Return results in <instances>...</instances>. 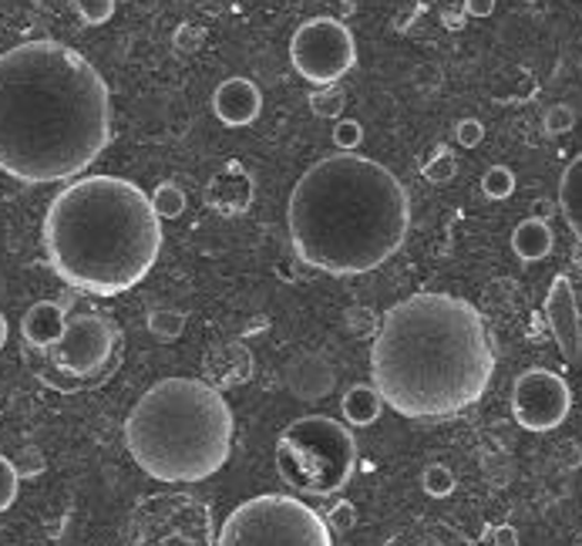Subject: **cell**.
Instances as JSON below:
<instances>
[{"instance_id": "44dd1931", "label": "cell", "mask_w": 582, "mask_h": 546, "mask_svg": "<svg viewBox=\"0 0 582 546\" xmlns=\"http://www.w3.org/2000/svg\"><path fill=\"white\" fill-rule=\"evenodd\" d=\"M343 105H347V95L333 85H320L313 95H310V112L317 119H340L343 116Z\"/></svg>"}, {"instance_id": "484cf974", "label": "cell", "mask_w": 582, "mask_h": 546, "mask_svg": "<svg viewBox=\"0 0 582 546\" xmlns=\"http://www.w3.org/2000/svg\"><path fill=\"white\" fill-rule=\"evenodd\" d=\"M74 14L88 24V28H98V24H108L111 14H114V0H71Z\"/></svg>"}, {"instance_id": "5bb4252c", "label": "cell", "mask_w": 582, "mask_h": 546, "mask_svg": "<svg viewBox=\"0 0 582 546\" xmlns=\"http://www.w3.org/2000/svg\"><path fill=\"white\" fill-rule=\"evenodd\" d=\"M333 368L323 355H300L287 368V388L300 401H320L333 391Z\"/></svg>"}, {"instance_id": "e575fe53", "label": "cell", "mask_w": 582, "mask_h": 546, "mask_svg": "<svg viewBox=\"0 0 582 546\" xmlns=\"http://www.w3.org/2000/svg\"><path fill=\"white\" fill-rule=\"evenodd\" d=\"M8 338H11V324H8V317H4V314H0V351H4Z\"/></svg>"}, {"instance_id": "ba28073f", "label": "cell", "mask_w": 582, "mask_h": 546, "mask_svg": "<svg viewBox=\"0 0 582 546\" xmlns=\"http://www.w3.org/2000/svg\"><path fill=\"white\" fill-rule=\"evenodd\" d=\"M215 546H333V529L303 499L263 493L225 516Z\"/></svg>"}, {"instance_id": "d6986e66", "label": "cell", "mask_w": 582, "mask_h": 546, "mask_svg": "<svg viewBox=\"0 0 582 546\" xmlns=\"http://www.w3.org/2000/svg\"><path fill=\"white\" fill-rule=\"evenodd\" d=\"M149 199H152V209H155L159 220H179L189 206V196L179 182H162Z\"/></svg>"}, {"instance_id": "d6a6232c", "label": "cell", "mask_w": 582, "mask_h": 546, "mask_svg": "<svg viewBox=\"0 0 582 546\" xmlns=\"http://www.w3.org/2000/svg\"><path fill=\"white\" fill-rule=\"evenodd\" d=\"M499 0H464V11H469L472 18H492Z\"/></svg>"}, {"instance_id": "9c48e42d", "label": "cell", "mask_w": 582, "mask_h": 546, "mask_svg": "<svg viewBox=\"0 0 582 546\" xmlns=\"http://www.w3.org/2000/svg\"><path fill=\"white\" fill-rule=\"evenodd\" d=\"M290 61L310 85H337L358 64V44L343 21L310 18L290 38Z\"/></svg>"}, {"instance_id": "3957f363", "label": "cell", "mask_w": 582, "mask_h": 546, "mask_svg": "<svg viewBox=\"0 0 582 546\" xmlns=\"http://www.w3.org/2000/svg\"><path fill=\"white\" fill-rule=\"evenodd\" d=\"M287 227L297 257L330 277L384 267L408 240L411 199L381 162L337 152L313 162L293 186Z\"/></svg>"}, {"instance_id": "4316f807", "label": "cell", "mask_w": 582, "mask_h": 546, "mask_svg": "<svg viewBox=\"0 0 582 546\" xmlns=\"http://www.w3.org/2000/svg\"><path fill=\"white\" fill-rule=\"evenodd\" d=\"M364 142V126L358 122V119H337V126H333V146L340 149V152H354L358 146Z\"/></svg>"}, {"instance_id": "836d02e7", "label": "cell", "mask_w": 582, "mask_h": 546, "mask_svg": "<svg viewBox=\"0 0 582 546\" xmlns=\"http://www.w3.org/2000/svg\"><path fill=\"white\" fill-rule=\"evenodd\" d=\"M492 543L495 546H519V529L515 526H495L492 529Z\"/></svg>"}, {"instance_id": "277c9868", "label": "cell", "mask_w": 582, "mask_h": 546, "mask_svg": "<svg viewBox=\"0 0 582 546\" xmlns=\"http://www.w3.org/2000/svg\"><path fill=\"white\" fill-rule=\"evenodd\" d=\"M41 237L51 270L91 297L129 294L162 254V220L152 199L119 176L68 182L48 206Z\"/></svg>"}, {"instance_id": "52a82bcc", "label": "cell", "mask_w": 582, "mask_h": 546, "mask_svg": "<svg viewBox=\"0 0 582 546\" xmlns=\"http://www.w3.org/2000/svg\"><path fill=\"white\" fill-rule=\"evenodd\" d=\"M44 355V368H38L41 381L61 391H84L104 385L122 365V331L104 314L84 310L68 317L64 335Z\"/></svg>"}, {"instance_id": "6da1fadb", "label": "cell", "mask_w": 582, "mask_h": 546, "mask_svg": "<svg viewBox=\"0 0 582 546\" xmlns=\"http://www.w3.org/2000/svg\"><path fill=\"white\" fill-rule=\"evenodd\" d=\"M111 142L101 71L61 41H24L0 54V172L28 182L78 179Z\"/></svg>"}, {"instance_id": "4fadbf2b", "label": "cell", "mask_w": 582, "mask_h": 546, "mask_svg": "<svg viewBox=\"0 0 582 546\" xmlns=\"http://www.w3.org/2000/svg\"><path fill=\"white\" fill-rule=\"evenodd\" d=\"M253 176L240 162H225L205 186V202L222 216H240L253 206Z\"/></svg>"}, {"instance_id": "30bf717a", "label": "cell", "mask_w": 582, "mask_h": 546, "mask_svg": "<svg viewBox=\"0 0 582 546\" xmlns=\"http://www.w3.org/2000/svg\"><path fill=\"white\" fill-rule=\"evenodd\" d=\"M572 391L562 375L549 368H529L512 385V415L525 431H552L569 418Z\"/></svg>"}, {"instance_id": "5b68a950", "label": "cell", "mask_w": 582, "mask_h": 546, "mask_svg": "<svg viewBox=\"0 0 582 546\" xmlns=\"http://www.w3.org/2000/svg\"><path fill=\"white\" fill-rule=\"evenodd\" d=\"M237 439V415L202 378L155 381L126 418V449L155 483H202L215 476Z\"/></svg>"}, {"instance_id": "7402d4cb", "label": "cell", "mask_w": 582, "mask_h": 546, "mask_svg": "<svg viewBox=\"0 0 582 546\" xmlns=\"http://www.w3.org/2000/svg\"><path fill=\"white\" fill-rule=\"evenodd\" d=\"M482 192L495 202L509 199L515 192V172L509 166H492L485 176H482Z\"/></svg>"}, {"instance_id": "9a60e30c", "label": "cell", "mask_w": 582, "mask_h": 546, "mask_svg": "<svg viewBox=\"0 0 582 546\" xmlns=\"http://www.w3.org/2000/svg\"><path fill=\"white\" fill-rule=\"evenodd\" d=\"M64 324H68V310L54 300H38L28 307L24 320H21V335L24 345L31 351H48L51 345H58V338L64 335Z\"/></svg>"}, {"instance_id": "d4e9b609", "label": "cell", "mask_w": 582, "mask_h": 546, "mask_svg": "<svg viewBox=\"0 0 582 546\" xmlns=\"http://www.w3.org/2000/svg\"><path fill=\"white\" fill-rule=\"evenodd\" d=\"M18 493H21L18 466H14V459L0 456V513H8L18 503Z\"/></svg>"}, {"instance_id": "e0dca14e", "label": "cell", "mask_w": 582, "mask_h": 546, "mask_svg": "<svg viewBox=\"0 0 582 546\" xmlns=\"http://www.w3.org/2000/svg\"><path fill=\"white\" fill-rule=\"evenodd\" d=\"M559 212L565 227L572 230V237L582 244V152L565 166L559 179Z\"/></svg>"}, {"instance_id": "8fae6325", "label": "cell", "mask_w": 582, "mask_h": 546, "mask_svg": "<svg viewBox=\"0 0 582 546\" xmlns=\"http://www.w3.org/2000/svg\"><path fill=\"white\" fill-rule=\"evenodd\" d=\"M545 320H549V331H552L562 358L579 361V355H582V317H579V300H575L572 280L565 274H559L549 287Z\"/></svg>"}, {"instance_id": "ffe728a7", "label": "cell", "mask_w": 582, "mask_h": 546, "mask_svg": "<svg viewBox=\"0 0 582 546\" xmlns=\"http://www.w3.org/2000/svg\"><path fill=\"white\" fill-rule=\"evenodd\" d=\"M149 331L159 338V341H179L182 331H185V314L175 310V307H159L149 314Z\"/></svg>"}, {"instance_id": "ac0fdd59", "label": "cell", "mask_w": 582, "mask_h": 546, "mask_svg": "<svg viewBox=\"0 0 582 546\" xmlns=\"http://www.w3.org/2000/svg\"><path fill=\"white\" fill-rule=\"evenodd\" d=\"M343 421L351 425V428H368L381 418L384 411V398L378 395L374 385H354V388H347L343 391Z\"/></svg>"}, {"instance_id": "8d00e7d4", "label": "cell", "mask_w": 582, "mask_h": 546, "mask_svg": "<svg viewBox=\"0 0 582 546\" xmlns=\"http://www.w3.org/2000/svg\"><path fill=\"white\" fill-rule=\"evenodd\" d=\"M361 8V0H343V11H358Z\"/></svg>"}, {"instance_id": "f546056e", "label": "cell", "mask_w": 582, "mask_h": 546, "mask_svg": "<svg viewBox=\"0 0 582 546\" xmlns=\"http://www.w3.org/2000/svg\"><path fill=\"white\" fill-rule=\"evenodd\" d=\"M482 139H485V126L479 119H461L454 126V142L461 149H475V146H482Z\"/></svg>"}, {"instance_id": "7c38bea8", "label": "cell", "mask_w": 582, "mask_h": 546, "mask_svg": "<svg viewBox=\"0 0 582 546\" xmlns=\"http://www.w3.org/2000/svg\"><path fill=\"white\" fill-rule=\"evenodd\" d=\"M212 112L229 129H247L263 112V91L250 78H225L212 91Z\"/></svg>"}, {"instance_id": "7a4b0ae2", "label": "cell", "mask_w": 582, "mask_h": 546, "mask_svg": "<svg viewBox=\"0 0 582 546\" xmlns=\"http://www.w3.org/2000/svg\"><path fill=\"white\" fill-rule=\"evenodd\" d=\"M495 375L485 317L454 294L398 300L371 345V385L404 418L438 421L479 405Z\"/></svg>"}, {"instance_id": "d590c367", "label": "cell", "mask_w": 582, "mask_h": 546, "mask_svg": "<svg viewBox=\"0 0 582 546\" xmlns=\"http://www.w3.org/2000/svg\"><path fill=\"white\" fill-rule=\"evenodd\" d=\"M549 216H552V202H535V220H549Z\"/></svg>"}, {"instance_id": "4dcf8cb0", "label": "cell", "mask_w": 582, "mask_h": 546, "mask_svg": "<svg viewBox=\"0 0 582 546\" xmlns=\"http://www.w3.org/2000/svg\"><path fill=\"white\" fill-rule=\"evenodd\" d=\"M202 41H205L202 28L182 24V28L175 31V51H182V54H195V51L202 48Z\"/></svg>"}, {"instance_id": "cb8c5ba5", "label": "cell", "mask_w": 582, "mask_h": 546, "mask_svg": "<svg viewBox=\"0 0 582 546\" xmlns=\"http://www.w3.org/2000/svg\"><path fill=\"white\" fill-rule=\"evenodd\" d=\"M421 486H424V493L428 496H434V499H444V496H451L454 493V473L448 469V466H441V463H431L424 473H421Z\"/></svg>"}, {"instance_id": "f1b7e54d", "label": "cell", "mask_w": 582, "mask_h": 546, "mask_svg": "<svg viewBox=\"0 0 582 546\" xmlns=\"http://www.w3.org/2000/svg\"><path fill=\"white\" fill-rule=\"evenodd\" d=\"M323 519H327V526H330V529L347 533V529H354V526H358V509H354V503L340 499V503H333V509H330Z\"/></svg>"}, {"instance_id": "603a6c76", "label": "cell", "mask_w": 582, "mask_h": 546, "mask_svg": "<svg viewBox=\"0 0 582 546\" xmlns=\"http://www.w3.org/2000/svg\"><path fill=\"white\" fill-rule=\"evenodd\" d=\"M421 172H424V179H428V182H434V186L451 182V179L458 176V159H454V156H451L444 146H438V149H434V156L424 162V169H421Z\"/></svg>"}, {"instance_id": "1f68e13d", "label": "cell", "mask_w": 582, "mask_h": 546, "mask_svg": "<svg viewBox=\"0 0 582 546\" xmlns=\"http://www.w3.org/2000/svg\"><path fill=\"white\" fill-rule=\"evenodd\" d=\"M14 466H18V476H21V479H34V476L44 473V459H41L38 449H24L21 459H18Z\"/></svg>"}, {"instance_id": "83f0119b", "label": "cell", "mask_w": 582, "mask_h": 546, "mask_svg": "<svg viewBox=\"0 0 582 546\" xmlns=\"http://www.w3.org/2000/svg\"><path fill=\"white\" fill-rule=\"evenodd\" d=\"M542 126H545L549 136H565L575 126V112H572L569 105H552L549 112H545V119H542Z\"/></svg>"}, {"instance_id": "2e32d148", "label": "cell", "mask_w": 582, "mask_h": 546, "mask_svg": "<svg viewBox=\"0 0 582 546\" xmlns=\"http://www.w3.org/2000/svg\"><path fill=\"white\" fill-rule=\"evenodd\" d=\"M555 247V234L549 227V220H535V216H529V220H522L515 230H512V250L522 264H539L552 254Z\"/></svg>"}, {"instance_id": "8992f818", "label": "cell", "mask_w": 582, "mask_h": 546, "mask_svg": "<svg viewBox=\"0 0 582 546\" xmlns=\"http://www.w3.org/2000/svg\"><path fill=\"white\" fill-rule=\"evenodd\" d=\"M277 473L300 496H337L358 473V443L347 421L303 415L277 439Z\"/></svg>"}]
</instances>
